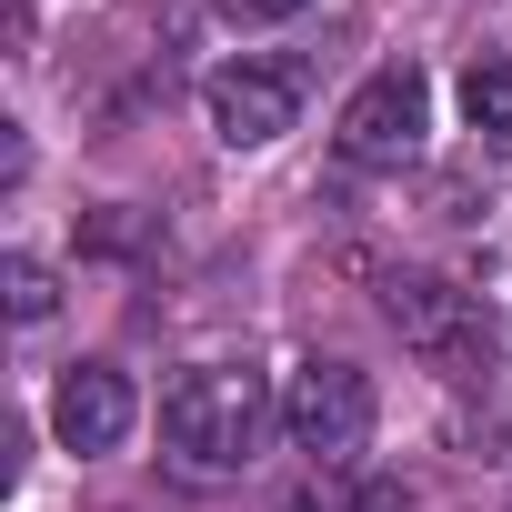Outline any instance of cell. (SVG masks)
Instances as JSON below:
<instances>
[{
    "label": "cell",
    "instance_id": "obj_7",
    "mask_svg": "<svg viewBox=\"0 0 512 512\" xmlns=\"http://www.w3.org/2000/svg\"><path fill=\"white\" fill-rule=\"evenodd\" d=\"M462 121H472L482 151H512V51H482L462 71Z\"/></svg>",
    "mask_w": 512,
    "mask_h": 512
},
{
    "label": "cell",
    "instance_id": "obj_10",
    "mask_svg": "<svg viewBox=\"0 0 512 512\" xmlns=\"http://www.w3.org/2000/svg\"><path fill=\"white\" fill-rule=\"evenodd\" d=\"M492 302H502V312H512V231H502V241H492Z\"/></svg>",
    "mask_w": 512,
    "mask_h": 512
},
{
    "label": "cell",
    "instance_id": "obj_5",
    "mask_svg": "<svg viewBox=\"0 0 512 512\" xmlns=\"http://www.w3.org/2000/svg\"><path fill=\"white\" fill-rule=\"evenodd\" d=\"M211 131L231 141V151H272L292 121H302V81L292 71H272V61H231V71H211Z\"/></svg>",
    "mask_w": 512,
    "mask_h": 512
},
{
    "label": "cell",
    "instance_id": "obj_6",
    "mask_svg": "<svg viewBox=\"0 0 512 512\" xmlns=\"http://www.w3.org/2000/svg\"><path fill=\"white\" fill-rule=\"evenodd\" d=\"M131 422H141V402H131V382H121L111 362H71V372H61V392H51V432H61L71 452H121Z\"/></svg>",
    "mask_w": 512,
    "mask_h": 512
},
{
    "label": "cell",
    "instance_id": "obj_8",
    "mask_svg": "<svg viewBox=\"0 0 512 512\" xmlns=\"http://www.w3.org/2000/svg\"><path fill=\"white\" fill-rule=\"evenodd\" d=\"M51 302H61L51 262H31V251H11V312H21V322H51Z\"/></svg>",
    "mask_w": 512,
    "mask_h": 512
},
{
    "label": "cell",
    "instance_id": "obj_3",
    "mask_svg": "<svg viewBox=\"0 0 512 512\" xmlns=\"http://www.w3.org/2000/svg\"><path fill=\"white\" fill-rule=\"evenodd\" d=\"M282 432H292V452H312V462H352V452L372 442V372H352V362H302V372L282 382Z\"/></svg>",
    "mask_w": 512,
    "mask_h": 512
},
{
    "label": "cell",
    "instance_id": "obj_2",
    "mask_svg": "<svg viewBox=\"0 0 512 512\" xmlns=\"http://www.w3.org/2000/svg\"><path fill=\"white\" fill-rule=\"evenodd\" d=\"M382 312H392V332H402L432 372H452V382H472V372L492 362L482 292H462V282H442V272H402V282L382 292Z\"/></svg>",
    "mask_w": 512,
    "mask_h": 512
},
{
    "label": "cell",
    "instance_id": "obj_1",
    "mask_svg": "<svg viewBox=\"0 0 512 512\" xmlns=\"http://www.w3.org/2000/svg\"><path fill=\"white\" fill-rule=\"evenodd\" d=\"M272 422H282V402H272V382L251 372V362H201V372H181V382L161 392V452H171L191 482L251 472L262 442H272Z\"/></svg>",
    "mask_w": 512,
    "mask_h": 512
},
{
    "label": "cell",
    "instance_id": "obj_4",
    "mask_svg": "<svg viewBox=\"0 0 512 512\" xmlns=\"http://www.w3.org/2000/svg\"><path fill=\"white\" fill-rule=\"evenodd\" d=\"M422 131H432V81H422L412 61L372 71V81L352 91V111H342V151H352L362 171H392V161H412V151H422Z\"/></svg>",
    "mask_w": 512,
    "mask_h": 512
},
{
    "label": "cell",
    "instance_id": "obj_9",
    "mask_svg": "<svg viewBox=\"0 0 512 512\" xmlns=\"http://www.w3.org/2000/svg\"><path fill=\"white\" fill-rule=\"evenodd\" d=\"M231 21H292V11H312V0H221Z\"/></svg>",
    "mask_w": 512,
    "mask_h": 512
}]
</instances>
